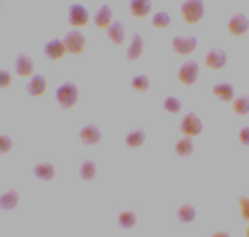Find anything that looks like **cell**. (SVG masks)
Returning <instances> with one entry per match:
<instances>
[{"instance_id":"cell-5","label":"cell","mask_w":249,"mask_h":237,"mask_svg":"<svg viewBox=\"0 0 249 237\" xmlns=\"http://www.w3.org/2000/svg\"><path fill=\"white\" fill-rule=\"evenodd\" d=\"M62 42H65V46H67V52H71V54H81L83 48H85V36L79 29H71L65 36Z\"/></svg>"},{"instance_id":"cell-35","label":"cell","mask_w":249,"mask_h":237,"mask_svg":"<svg viewBox=\"0 0 249 237\" xmlns=\"http://www.w3.org/2000/svg\"><path fill=\"white\" fill-rule=\"evenodd\" d=\"M247 237H249V227H247Z\"/></svg>"},{"instance_id":"cell-25","label":"cell","mask_w":249,"mask_h":237,"mask_svg":"<svg viewBox=\"0 0 249 237\" xmlns=\"http://www.w3.org/2000/svg\"><path fill=\"white\" fill-rule=\"evenodd\" d=\"M135 223H137V215H135L133 210H124V212H121V215H119V225L123 229L135 227Z\"/></svg>"},{"instance_id":"cell-8","label":"cell","mask_w":249,"mask_h":237,"mask_svg":"<svg viewBox=\"0 0 249 237\" xmlns=\"http://www.w3.org/2000/svg\"><path fill=\"white\" fill-rule=\"evenodd\" d=\"M229 31L232 36H245L247 31H249V19L245 17L243 13H237V15H232V17L229 19Z\"/></svg>"},{"instance_id":"cell-11","label":"cell","mask_w":249,"mask_h":237,"mask_svg":"<svg viewBox=\"0 0 249 237\" xmlns=\"http://www.w3.org/2000/svg\"><path fill=\"white\" fill-rule=\"evenodd\" d=\"M79 139H81V144H85V146H93V144H98V141L102 139V131H100L96 125H88V127H83L79 131Z\"/></svg>"},{"instance_id":"cell-14","label":"cell","mask_w":249,"mask_h":237,"mask_svg":"<svg viewBox=\"0 0 249 237\" xmlns=\"http://www.w3.org/2000/svg\"><path fill=\"white\" fill-rule=\"evenodd\" d=\"M34 175L42 181H52L54 175H56V169H54L52 162H40L34 167Z\"/></svg>"},{"instance_id":"cell-9","label":"cell","mask_w":249,"mask_h":237,"mask_svg":"<svg viewBox=\"0 0 249 237\" xmlns=\"http://www.w3.org/2000/svg\"><path fill=\"white\" fill-rule=\"evenodd\" d=\"M44 54L52 60H60L67 54V46L62 40H50V42L44 46Z\"/></svg>"},{"instance_id":"cell-29","label":"cell","mask_w":249,"mask_h":237,"mask_svg":"<svg viewBox=\"0 0 249 237\" xmlns=\"http://www.w3.org/2000/svg\"><path fill=\"white\" fill-rule=\"evenodd\" d=\"M152 23H154L156 27H168V25H170V15L164 13V11L156 13V15H154V19H152Z\"/></svg>"},{"instance_id":"cell-24","label":"cell","mask_w":249,"mask_h":237,"mask_svg":"<svg viewBox=\"0 0 249 237\" xmlns=\"http://www.w3.org/2000/svg\"><path fill=\"white\" fill-rule=\"evenodd\" d=\"M175 150H177L178 156H191V154H193V141H191V138L178 139L177 146H175Z\"/></svg>"},{"instance_id":"cell-1","label":"cell","mask_w":249,"mask_h":237,"mask_svg":"<svg viewBox=\"0 0 249 237\" xmlns=\"http://www.w3.org/2000/svg\"><path fill=\"white\" fill-rule=\"evenodd\" d=\"M77 98H79V92H77V85L71 81L62 83L56 90V100L62 108H73L77 104Z\"/></svg>"},{"instance_id":"cell-10","label":"cell","mask_w":249,"mask_h":237,"mask_svg":"<svg viewBox=\"0 0 249 237\" xmlns=\"http://www.w3.org/2000/svg\"><path fill=\"white\" fill-rule=\"evenodd\" d=\"M15 71H17V75L21 77H34V60H31L27 54H17V59H15Z\"/></svg>"},{"instance_id":"cell-26","label":"cell","mask_w":249,"mask_h":237,"mask_svg":"<svg viewBox=\"0 0 249 237\" xmlns=\"http://www.w3.org/2000/svg\"><path fill=\"white\" fill-rule=\"evenodd\" d=\"M232 110L237 115H247L249 113V96H239L232 100Z\"/></svg>"},{"instance_id":"cell-4","label":"cell","mask_w":249,"mask_h":237,"mask_svg":"<svg viewBox=\"0 0 249 237\" xmlns=\"http://www.w3.org/2000/svg\"><path fill=\"white\" fill-rule=\"evenodd\" d=\"M197 75H199V65L196 60H187L181 65V69H178V81H181L183 85H193L197 81Z\"/></svg>"},{"instance_id":"cell-12","label":"cell","mask_w":249,"mask_h":237,"mask_svg":"<svg viewBox=\"0 0 249 237\" xmlns=\"http://www.w3.org/2000/svg\"><path fill=\"white\" fill-rule=\"evenodd\" d=\"M206 65L210 69H220L227 65V52L222 48H212L208 54H206Z\"/></svg>"},{"instance_id":"cell-28","label":"cell","mask_w":249,"mask_h":237,"mask_svg":"<svg viewBox=\"0 0 249 237\" xmlns=\"http://www.w3.org/2000/svg\"><path fill=\"white\" fill-rule=\"evenodd\" d=\"M164 110H166V113H170V115L178 113V110H181V100H178L177 96H166V100H164Z\"/></svg>"},{"instance_id":"cell-20","label":"cell","mask_w":249,"mask_h":237,"mask_svg":"<svg viewBox=\"0 0 249 237\" xmlns=\"http://www.w3.org/2000/svg\"><path fill=\"white\" fill-rule=\"evenodd\" d=\"M106 34H108V38H110L112 44H123L124 42V27H123L121 21H112V25L106 29Z\"/></svg>"},{"instance_id":"cell-2","label":"cell","mask_w":249,"mask_h":237,"mask_svg":"<svg viewBox=\"0 0 249 237\" xmlns=\"http://www.w3.org/2000/svg\"><path fill=\"white\" fill-rule=\"evenodd\" d=\"M181 15L187 23H197L201 17H204V2L201 0H187V2L181 4Z\"/></svg>"},{"instance_id":"cell-3","label":"cell","mask_w":249,"mask_h":237,"mask_svg":"<svg viewBox=\"0 0 249 237\" xmlns=\"http://www.w3.org/2000/svg\"><path fill=\"white\" fill-rule=\"evenodd\" d=\"M181 131H183L185 138H196V136H199V133L204 131V123H201L199 115L187 113L183 117V121H181Z\"/></svg>"},{"instance_id":"cell-27","label":"cell","mask_w":249,"mask_h":237,"mask_svg":"<svg viewBox=\"0 0 249 237\" xmlns=\"http://www.w3.org/2000/svg\"><path fill=\"white\" fill-rule=\"evenodd\" d=\"M131 88H133L135 92H147L150 90V79H147L145 75H135L133 79H131Z\"/></svg>"},{"instance_id":"cell-33","label":"cell","mask_w":249,"mask_h":237,"mask_svg":"<svg viewBox=\"0 0 249 237\" xmlns=\"http://www.w3.org/2000/svg\"><path fill=\"white\" fill-rule=\"evenodd\" d=\"M239 141L243 146H249V127H243L239 131Z\"/></svg>"},{"instance_id":"cell-18","label":"cell","mask_w":249,"mask_h":237,"mask_svg":"<svg viewBox=\"0 0 249 237\" xmlns=\"http://www.w3.org/2000/svg\"><path fill=\"white\" fill-rule=\"evenodd\" d=\"M212 92H214L216 98H220V100H224V102L235 100V88H232L231 83H216Z\"/></svg>"},{"instance_id":"cell-34","label":"cell","mask_w":249,"mask_h":237,"mask_svg":"<svg viewBox=\"0 0 249 237\" xmlns=\"http://www.w3.org/2000/svg\"><path fill=\"white\" fill-rule=\"evenodd\" d=\"M212 237H231V235H229L227 231H216V233H214Z\"/></svg>"},{"instance_id":"cell-23","label":"cell","mask_w":249,"mask_h":237,"mask_svg":"<svg viewBox=\"0 0 249 237\" xmlns=\"http://www.w3.org/2000/svg\"><path fill=\"white\" fill-rule=\"evenodd\" d=\"M177 217L181 223H191V220L196 218V208H193L191 204H183V206H178Z\"/></svg>"},{"instance_id":"cell-30","label":"cell","mask_w":249,"mask_h":237,"mask_svg":"<svg viewBox=\"0 0 249 237\" xmlns=\"http://www.w3.org/2000/svg\"><path fill=\"white\" fill-rule=\"evenodd\" d=\"M239 206H241V217L249 220V196H241L239 198Z\"/></svg>"},{"instance_id":"cell-6","label":"cell","mask_w":249,"mask_h":237,"mask_svg":"<svg viewBox=\"0 0 249 237\" xmlns=\"http://www.w3.org/2000/svg\"><path fill=\"white\" fill-rule=\"evenodd\" d=\"M69 23L79 29V27H85L89 23V13L85 9L83 4H71V9H69Z\"/></svg>"},{"instance_id":"cell-32","label":"cell","mask_w":249,"mask_h":237,"mask_svg":"<svg viewBox=\"0 0 249 237\" xmlns=\"http://www.w3.org/2000/svg\"><path fill=\"white\" fill-rule=\"evenodd\" d=\"M9 83H11V73L9 71H0V88H9Z\"/></svg>"},{"instance_id":"cell-13","label":"cell","mask_w":249,"mask_h":237,"mask_svg":"<svg viewBox=\"0 0 249 237\" xmlns=\"http://www.w3.org/2000/svg\"><path fill=\"white\" fill-rule=\"evenodd\" d=\"M112 9H110V6H108V4H102V6H100V9H98V13H96V17H93V23H96V25L98 27H110L112 25Z\"/></svg>"},{"instance_id":"cell-7","label":"cell","mask_w":249,"mask_h":237,"mask_svg":"<svg viewBox=\"0 0 249 237\" xmlns=\"http://www.w3.org/2000/svg\"><path fill=\"white\" fill-rule=\"evenodd\" d=\"M197 46L196 36H177L173 40V50L177 54H191Z\"/></svg>"},{"instance_id":"cell-16","label":"cell","mask_w":249,"mask_h":237,"mask_svg":"<svg viewBox=\"0 0 249 237\" xmlns=\"http://www.w3.org/2000/svg\"><path fill=\"white\" fill-rule=\"evenodd\" d=\"M27 92L31 94V96H42V94L46 92V77L44 75H34L29 79L27 83Z\"/></svg>"},{"instance_id":"cell-21","label":"cell","mask_w":249,"mask_h":237,"mask_svg":"<svg viewBox=\"0 0 249 237\" xmlns=\"http://www.w3.org/2000/svg\"><path fill=\"white\" fill-rule=\"evenodd\" d=\"M145 141V131L143 129H135L127 133V146L129 148H139Z\"/></svg>"},{"instance_id":"cell-19","label":"cell","mask_w":249,"mask_h":237,"mask_svg":"<svg viewBox=\"0 0 249 237\" xmlns=\"http://www.w3.org/2000/svg\"><path fill=\"white\" fill-rule=\"evenodd\" d=\"M129 9L135 17H145V15H150V11H152V2L150 0H131Z\"/></svg>"},{"instance_id":"cell-22","label":"cell","mask_w":249,"mask_h":237,"mask_svg":"<svg viewBox=\"0 0 249 237\" xmlns=\"http://www.w3.org/2000/svg\"><path fill=\"white\" fill-rule=\"evenodd\" d=\"M79 177H81L83 181H91L93 177H96V162L83 160L81 167H79Z\"/></svg>"},{"instance_id":"cell-15","label":"cell","mask_w":249,"mask_h":237,"mask_svg":"<svg viewBox=\"0 0 249 237\" xmlns=\"http://www.w3.org/2000/svg\"><path fill=\"white\" fill-rule=\"evenodd\" d=\"M19 192L17 189H9V192H4L2 196H0V208L2 210H13V208H17V204H19Z\"/></svg>"},{"instance_id":"cell-31","label":"cell","mask_w":249,"mask_h":237,"mask_svg":"<svg viewBox=\"0 0 249 237\" xmlns=\"http://www.w3.org/2000/svg\"><path fill=\"white\" fill-rule=\"evenodd\" d=\"M11 148H13V141H11V138H9V136H0V152L6 154Z\"/></svg>"},{"instance_id":"cell-17","label":"cell","mask_w":249,"mask_h":237,"mask_svg":"<svg viewBox=\"0 0 249 237\" xmlns=\"http://www.w3.org/2000/svg\"><path fill=\"white\" fill-rule=\"evenodd\" d=\"M142 52H143V38L139 34H133V40H131L129 50H127V59L129 60H137L139 57H142Z\"/></svg>"}]
</instances>
